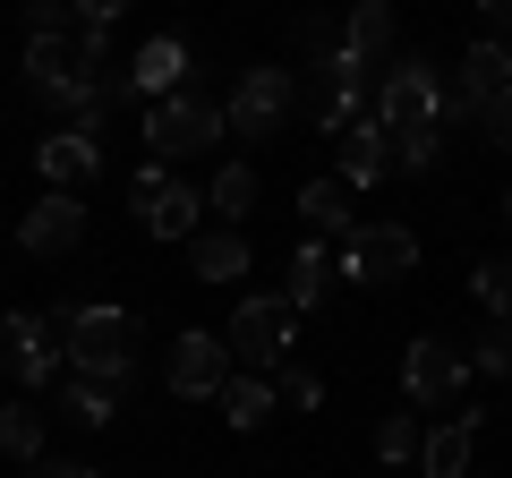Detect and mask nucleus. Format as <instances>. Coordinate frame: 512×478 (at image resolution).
Instances as JSON below:
<instances>
[{"mask_svg":"<svg viewBox=\"0 0 512 478\" xmlns=\"http://www.w3.org/2000/svg\"><path fill=\"white\" fill-rule=\"evenodd\" d=\"M342 60L350 69H393V9L384 0H367V9H350V26H342Z\"/></svg>","mask_w":512,"mask_h":478,"instance_id":"17","label":"nucleus"},{"mask_svg":"<svg viewBox=\"0 0 512 478\" xmlns=\"http://www.w3.org/2000/svg\"><path fill=\"white\" fill-rule=\"evenodd\" d=\"M384 171H393V137H384V120L367 111V120H350V129L333 137V180L342 188H376Z\"/></svg>","mask_w":512,"mask_h":478,"instance_id":"13","label":"nucleus"},{"mask_svg":"<svg viewBox=\"0 0 512 478\" xmlns=\"http://www.w3.org/2000/svg\"><path fill=\"white\" fill-rule=\"evenodd\" d=\"M282 402H291V410H316V402H325V376H316V368H282Z\"/></svg>","mask_w":512,"mask_h":478,"instance_id":"29","label":"nucleus"},{"mask_svg":"<svg viewBox=\"0 0 512 478\" xmlns=\"http://www.w3.org/2000/svg\"><path fill=\"white\" fill-rule=\"evenodd\" d=\"M197 214H205V188H188V180H163L146 205H137V222H146L154 239H180V248L197 239Z\"/></svg>","mask_w":512,"mask_h":478,"instance_id":"16","label":"nucleus"},{"mask_svg":"<svg viewBox=\"0 0 512 478\" xmlns=\"http://www.w3.org/2000/svg\"><path fill=\"white\" fill-rule=\"evenodd\" d=\"M205 214H222V222L239 231V222L256 214V163H222L214 188H205Z\"/></svg>","mask_w":512,"mask_h":478,"instance_id":"21","label":"nucleus"},{"mask_svg":"<svg viewBox=\"0 0 512 478\" xmlns=\"http://www.w3.org/2000/svg\"><path fill=\"white\" fill-rule=\"evenodd\" d=\"M444 154V129H419V137H393V171H436Z\"/></svg>","mask_w":512,"mask_h":478,"instance_id":"28","label":"nucleus"},{"mask_svg":"<svg viewBox=\"0 0 512 478\" xmlns=\"http://www.w3.org/2000/svg\"><path fill=\"white\" fill-rule=\"evenodd\" d=\"M478 129H487L495 146H512V94H504V103H487V111H478Z\"/></svg>","mask_w":512,"mask_h":478,"instance_id":"30","label":"nucleus"},{"mask_svg":"<svg viewBox=\"0 0 512 478\" xmlns=\"http://www.w3.org/2000/svg\"><path fill=\"white\" fill-rule=\"evenodd\" d=\"M470 376H512V325H487V333H478Z\"/></svg>","mask_w":512,"mask_h":478,"instance_id":"27","label":"nucleus"},{"mask_svg":"<svg viewBox=\"0 0 512 478\" xmlns=\"http://www.w3.org/2000/svg\"><path fill=\"white\" fill-rule=\"evenodd\" d=\"M291 103H299L291 69H248L231 86V103H222V129H231V137H274L282 120H291Z\"/></svg>","mask_w":512,"mask_h":478,"instance_id":"7","label":"nucleus"},{"mask_svg":"<svg viewBox=\"0 0 512 478\" xmlns=\"http://www.w3.org/2000/svg\"><path fill=\"white\" fill-rule=\"evenodd\" d=\"M470 291H478V308H487L495 325H512V257H487L470 274Z\"/></svg>","mask_w":512,"mask_h":478,"instance_id":"26","label":"nucleus"},{"mask_svg":"<svg viewBox=\"0 0 512 478\" xmlns=\"http://www.w3.org/2000/svg\"><path fill=\"white\" fill-rule=\"evenodd\" d=\"M478 419H487V410H470V402H461L444 427H427L419 470H427V478H470V461H478Z\"/></svg>","mask_w":512,"mask_h":478,"instance_id":"14","label":"nucleus"},{"mask_svg":"<svg viewBox=\"0 0 512 478\" xmlns=\"http://www.w3.org/2000/svg\"><path fill=\"white\" fill-rule=\"evenodd\" d=\"M419 444H427V427L410 419V410H393V419L376 427V461H384V470H402V461H419Z\"/></svg>","mask_w":512,"mask_h":478,"instance_id":"25","label":"nucleus"},{"mask_svg":"<svg viewBox=\"0 0 512 478\" xmlns=\"http://www.w3.org/2000/svg\"><path fill=\"white\" fill-rule=\"evenodd\" d=\"M222 419H231L239 436L265 427V419H274V385H265V376H231V385H222Z\"/></svg>","mask_w":512,"mask_h":478,"instance_id":"24","label":"nucleus"},{"mask_svg":"<svg viewBox=\"0 0 512 478\" xmlns=\"http://www.w3.org/2000/svg\"><path fill=\"white\" fill-rule=\"evenodd\" d=\"M26 478H103V470H94V461H35Z\"/></svg>","mask_w":512,"mask_h":478,"instance_id":"31","label":"nucleus"},{"mask_svg":"<svg viewBox=\"0 0 512 478\" xmlns=\"http://www.w3.org/2000/svg\"><path fill=\"white\" fill-rule=\"evenodd\" d=\"M222 111L205 103V94H163V103H146V146H154V163H197V154H214L222 146Z\"/></svg>","mask_w":512,"mask_h":478,"instance_id":"3","label":"nucleus"},{"mask_svg":"<svg viewBox=\"0 0 512 478\" xmlns=\"http://www.w3.org/2000/svg\"><path fill=\"white\" fill-rule=\"evenodd\" d=\"M231 342H222V333H197L188 325L180 342H171V368H163V385L180 393V402H222V385H231Z\"/></svg>","mask_w":512,"mask_h":478,"instance_id":"8","label":"nucleus"},{"mask_svg":"<svg viewBox=\"0 0 512 478\" xmlns=\"http://www.w3.org/2000/svg\"><path fill=\"white\" fill-rule=\"evenodd\" d=\"M333 274L342 282H402V274H419V231H402V222H359V231L342 239Z\"/></svg>","mask_w":512,"mask_h":478,"instance_id":"5","label":"nucleus"},{"mask_svg":"<svg viewBox=\"0 0 512 478\" xmlns=\"http://www.w3.org/2000/svg\"><path fill=\"white\" fill-rule=\"evenodd\" d=\"M188 86V43L180 35H154L146 52L128 60V94H146V103H163V94Z\"/></svg>","mask_w":512,"mask_h":478,"instance_id":"15","label":"nucleus"},{"mask_svg":"<svg viewBox=\"0 0 512 478\" xmlns=\"http://www.w3.org/2000/svg\"><path fill=\"white\" fill-rule=\"evenodd\" d=\"M0 453L26 461V470L43 461V410L35 402H0Z\"/></svg>","mask_w":512,"mask_h":478,"instance_id":"23","label":"nucleus"},{"mask_svg":"<svg viewBox=\"0 0 512 478\" xmlns=\"http://www.w3.org/2000/svg\"><path fill=\"white\" fill-rule=\"evenodd\" d=\"M325 291H333V265H325V248L308 239V248L291 257V291H282V308H291V316H316V308H325Z\"/></svg>","mask_w":512,"mask_h":478,"instance_id":"19","label":"nucleus"},{"mask_svg":"<svg viewBox=\"0 0 512 478\" xmlns=\"http://www.w3.org/2000/svg\"><path fill=\"white\" fill-rule=\"evenodd\" d=\"M291 333H299V316L282 308V299H239L231 325H222V342H231V368L282 376V368H291Z\"/></svg>","mask_w":512,"mask_h":478,"instance_id":"4","label":"nucleus"},{"mask_svg":"<svg viewBox=\"0 0 512 478\" xmlns=\"http://www.w3.org/2000/svg\"><path fill=\"white\" fill-rule=\"evenodd\" d=\"M504 222H512V188H504Z\"/></svg>","mask_w":512,"mask_h":478,"instance_id":"33","label":"nucleus"},{"mask_svg":"<svg viewBox=\"0 0 512 478\" xmlns=\"http://www.w3.org/2000/svg\"><path fill=\"white\" fill-rule=\"evenodd\" d=\"M35 171H43V188H60V197H77V188L94 180V171H103V129H52L35 146Z\"/></svg>","mask_w":512,"mask_h":478,"instance_id":"10","label":"nucleus"},{"mask_svg":"<svg viewBox=\"0 0 512 478\" xmlns=\"http://www.w3.org/2000/svg\"><path fill=\"white\" fill-rule=\"evenodd\" d=\"M376 120H384V137L444 129V120H453V94H444L436 60H419V52L393 60V69H384V86H376Z\"/></svg>","mask_w":512,"mask_h":478,"instance_id":"2","label":"nucleus"},{"mask_svg":"<svg viewBox=\"0 0 512 478\" xmlns=\"http://www.w3.org/2000/svg\"><path fill=\"white\" fill-rule=\"evenodd\" d=\"M60 419H69V427H111V419H120V385H86V376H69V385H60Z\"/></svg>","mask_w":512,"mask_h":478,"instance_id":"22","label":"nucleus"},{"mask_svg":"<svg viewBox=\"0 0 512 478\" xmlns=\"http://www.w3.org/2000/svg\"><path fill=\"white\" fill-rule=\"evenodd\" d=\"M77 239H86V205L60 197V188H43V197L18 214V248L26 257H69Z\"/></svg>","mask_w":512,"mask_h":478,"instance_id":"11","label":"nucleus"},{"mask_svg":"<svg viewBox=\"0 0 512 478\" xmlns=\"http://www.w3.org/2000/svg\"><path fill=\"white\" fill-rule=\"evenodd\" d=\"M512 94V43H470L461 52V86H453V120H478L487 103H504Z\"/></svg>","mask_w":512,"mask_h":478,"instance_id":"12","label":"nucleus"},{"mask_svg":"<svg viewBox=\"0 0 512 478\" xmlns=\"http://www.w3.org/2000/svg\"><path fill=\"white\" fill-rule=\"evenodd\" d=\"M299 214H308L325 239H350V231H359V214H350V188H342V180H308V188H299Z\"/></svg>","mask_w":512,"mask_h":478,"instance_id":"20","label":"nucleus"},{"mask_svg":"<svg viewBox=\"0 0 512 478\" xmlns=\"http://www.w3.org/2000/svg\"><path fill=\"white\" fill-rule=\"evenodd\" d=\"M495 18H504V26H512V0H504V9H495Z\"/></svg>","mask_w":512,"mask_h":478,"instance_id":"32","label":"nucleus"},{"mask_svg":"<svg viewBox=\"0 0 512 478\" xmlns=\"http://www.w3.org/2000/svg\"><path fill=\"white\" fill-rule=\"evenodd\" d=\"M461 385H470V350L444 342V333H419V342H410V359H402V393H410V410H453Z\"/></svg>","mask_w":512,"mask_h":478,"instance_id":"6","label":"nucleus"},{"mask_svg":"<svg viewBox=\"0 0 512 478\" xmlns=\"http://www.w3.org/2000/svg\"><path fill=\"white\" fill-rule=\"evenodd\" d=\"M43 325L60 333V359H69L86 385H128V376H137V342H146L137 308H120V299H86V308H52Z\"/></svg>","mask_w":512,"mask_h":478,"instance_id":"1","label":"nucleus"},{"mask_svg":"<svg viewBox=\"0 0 512 478\" xmlns=\"http://www.w3.org/2000/svg\"><path fill=\"white\" fill-rule=\"evenodd\" d=\"M0 368L18 376L26 393H52V368H60V333L43 325L35 308H9V316H0Z\"/></svg>","mask_w":512,"mask_h":478,"instance_id":"9","label":"nucleus"},{"mask_svg":"<svg viewBox=\"0 0 512 478\" xmlns=\"http://www.w3.org/2000/svg\"><path fill=\"white\" fill-rule=\"evenodd\" d=\"M188 274L197 282H239L248 274V239L239 231H197L188 239Z\"/></svg>","mask_w":512,"mask_h":478,"instance_id":"18","label":"nucleus"}]
</instances>
